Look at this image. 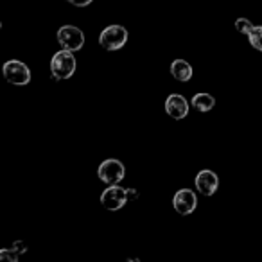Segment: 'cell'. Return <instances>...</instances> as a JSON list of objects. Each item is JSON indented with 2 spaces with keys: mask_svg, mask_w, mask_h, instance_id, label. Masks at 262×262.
I'll return each instance as SVG.
<instances>
[{
  "mask_svg": "<svg viewBox=\"0 0 262 262\" xmlns=\"http://www.w3.org/2000/svg\"><path fill=\"white\" fill-rule=\"evenodd\" d=\"M51 70L56 79H69V77H72V74L76 72V58H74L72 51L63 49V51L56 52L51 59Z\"/></svg>",
  "mask_w": 262,
  "mask_h": 262,
  "instance_id": "obj_1",
  "label": "cell"
},
{
  "mask_svg": "<svg viewBox=\"0 0 262 262\" xmlns=\"http://www.w3.org/2000/svg\"><path fill=\"white\" fill-rule=\"evenodd\" d=\"M2 74L4 77L13 84H18V86H24L31 81V70L29 67L24 61H18V59H9V61L4 63L2 67Z\"/></svg>",
  "mask_w": 262,
  "mask_h": 262,
  "instance_id": "obj_2",
  "label": "cell"
},
{
  "mask_svg": "<svg viewBox=\"0 0 262 262\" xmlns=\"http://www.w3.org/2000/svg\"><path fill=\"white\" fill-rule=\"evenodd\" d=\"M127 31L122 26H108L99 36V43L106 51H119L126 45Z\"/></svg>",
  "mask_w": 262,
  "mask_h": 262,
  "instance_id": "obj_3",
  "label": "cell"
},
{
  "mask_svg": "<svg viewBox=\"0 0 262 262\" xmlns=\"http://www.w3.org/2000/svg\"><path fill=\"white\" fill-rule=\"evenodd\" d=\"M97 174L101 178V182L108 183V185H117V183L124 180L126 169H124L122 162L115 160V158H108V160H104L99 165Z\"/></svg>",
  "mask_w": 262,
  "mask_h": 262,
  "instance_id": "obj_4",
  "label": "cell"
},
{
  "mask_svg": "<svg viewBox=\"0 0 262 262\" xmlns=\"http://www.w3.org/2000/svg\"><path fill=\"white\" fill-rule=\"evenodd\" d=\"M58 43L67 51H79L84 45V34L74 26H63L58 31Z\"/></svg>",
  "mask_w": 262,
  "mask_h": 262,
  "instance_id": "obj_5",
  "label": "cell"
},
{
  "mask_svg": "<svg viewBox=\"0 0 262 262\" xmlns=\"http://www.w3.org/2000/svg\"><path fill=\"white\" fill-rule=\"evenodd\" d=\"M127 201V189H122L119 185H110L101 194V203L108 210H120Z\"/></svg>",
  "mask_w": 262,
  "mask_h": 262,
  "instance_id": "obj_6",
  "label": "cell"
},
{
  "mask_svg": "<svg viewBox=\"0 0 262 262\" xmlns=\"http://www.w3.org/2000/svg\"><path fill=\"white\" fill-rule=\"evenodd\" d=\"M172 205H174V210L182 215L187 214H192L196 210V205H198V198L192 190L189 189H180L178 192L174 194L172 198Z\"/></svg>",
  "mask_w": 262,
  "mask_h": 262,
  "instance_id": "obj_7",
  "label": "cell"
},
{
  "mask_svg": "<svg viewBox=\"0 0 262 262\" xmlns=\"http://www.w3.org/2000/svg\"><path fill=\"white\" fill-rule=\"evenodd\" d=\"M165 112L169 113V117L176 120H182L189 115V104H187V99L183 95L172 94L165 101Z\"/></svg>",
  "mask_w": 262,
  "mask_h": 262,
  "instance_id": "obj_8",
  "label": "cell"
},
{
  "mask_svg": "<svg viewBox=\"0 0 262 262\" xmlns=\"http://www.w3.org/2000/svg\"><path fill=\"white\" fill-rule=\"evenodd\" d=\"M217 187H219V178L215 176V172L208 171V169L198 172V176H196V189L200 190L203 196H212V194H215Z\"/></svg>",
  "mask_w": 262,
  "mask_h": 262,
  "instance_id": "obj_9",
  "label": "cell"
},
{
  "mask_svg": "<svg viewBox=\"0 0 262 262\" xmlns=\"http://www.w3.org/2000/svg\"><path fill=\"white\" fill-rule=\"evenodd\" d=\"M171 74L178 81H189L192 77V67L185 59H174L171 65Z\"/></svg>",
  "mask_w": 262,
  "mask_h": 262,
  "instance_id": "obj_10",
  "label": "cell"
},
{
  "mask_svg": "<svg viewBox=\"0 0 262 262\" xmlns=\"http://www.w3.org/2000/svg\"><path fill=\"white\" fill-rule=\"evenodd\" d=\"M192 104L198 112H210V110L214 108L215 101L210 94H196L192 97Z\"/></svg>",
  "mask_w": 262,
  "mask_h": 262,
  "instance_id": "obj_11",
  "label": "cell"
},
{
  "mask_svg": "<svg viewBox=\"0 0 262 262\" xmlns=\"http://www.w3.org/2000/svg\"><path fill=\"white\" fill-rule=\"evenodd\" d=\"M248 38H250L251 47L262 52V26L253 27V29H251V33L248 34Z\"/></svg>",
  "mask_w": 262,
  "mask_h": 262,
  "instance_id": "obj_12",
  "label": "cell"
},
{
  "mask_svg": "<svg viewBox=\"0 0 262 262\" xmlns=\"http://www.w3.org/2000/svg\"><path fill=\"white\" fill-rule=\"evenodd\" d=\"M235 27H237V31H239V33L250 34V33H251V29H253L255 26H251L250 20H246V18H237V20H235Z\"/></svg>",
  "mask_w": 262,
  "mask_h": 262,
  "instance_id": "obj_13",
  "label": "cell"
},
{
  "mask_svg": "<svg viewBox=\"0 0 262 262\" xmlns=\"http://www.w3.org/2000/svg\"><path fill=\"white\" fill-rule=\"evenodd\" d=\"M67 2H70V4L77 6V8H86V6L92 4V0H67Z\"/></svg>",
  "mask_w": 262,
  "mask_h": 262,
  "instance_id": "obj_14",
  "label": "cell"
},
{
  "mask_svg": "<svg viewBox=\"0 0 262 262\" xmlns=\"http://www.w3.org/2000/svg\"><path fill=\"white\" fill-rule=\"evenodd\" d=\"M137 196H139V194H137L135 189H127V200H135Z\"/></svg>",
  "mask_w": 262,
  "mask_h": 262,
  "instance_id": "obj_15",
  "label": "cell"
}]
</instances>
